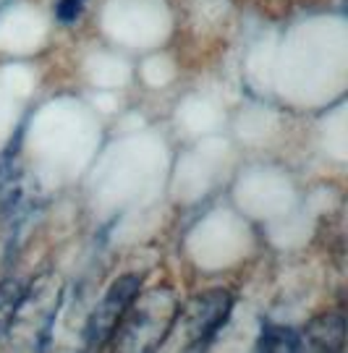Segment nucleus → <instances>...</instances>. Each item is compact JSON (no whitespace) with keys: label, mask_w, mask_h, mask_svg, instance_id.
Segmentation results:
<instances>
[{"label":"nucleus","mask_w":348,"mask_h":353,"mask_svg":"<svg viewBox=\"0 0 348 353\" xmlns=\"http://www.w3.org/2000/svg\"><path fill=\"white\" fill-rule=\"evenodd\" d=\"M175 312H178V301L173 290L155 288L142 296L137 293L110 341L121 351H155L168 338Z\"/></svg>","instance_id":"f257e3e1"},{"label":"nucleus","mask_w":348,"mask_h":353,"mask_svg":"<svg viewBox=\"0 0 348 353\" xmlns=\"http://www.w3.org/2000/svg\"><path fill=\"white\" fill-rule=\"evenodd\" d=\"M231 309H233V296L228 290L215 288L197 293L184 306H178L168 338H173L175 348H184V351L207 348L212 338L228 322Z\"/></svg>","instance_id":"f03ea898"},{"label":"nucleus","mask_w":348,"mask_h":353,"mask_svg":"<svg viewBox=\"0 0 348 353\" xmlns=\"http://www.w3.org/2000/svg\"><path fill=\"white\" fill-rule=\"evenodd\" d=\"M139 290H142V275H134V272L118 278L110 288L105 290L102 301L95 306V312H92L87 322L89 348H99V345H105V343L110 341L115 327H118V322H121V316L126 314L128 303L134 301V296H137Z\"/></svg>","instance_id":"7ed1b4c3"},{"label":"nucleus","mask_w":348,"mask_h":353,"mask_svg":"<svg viewBox=\"0 0 348 353\" xmlns=\"http://www.w3.org/2000/svg\"><path fill=\"white\" fill-rule=\"evenodd\" d=\"M343 341H346V316L340 312L317 316L301 332V348H311V351H340Z\"/></svg>","instance_id":"20e7f679"},{"label":"nucleus","mask_w":348,"mask_h":353,"mask_svg":"<svg viewBox=\"0 0 348 353\" xmlns=\"http://www.w3.org/2000/svg\"><path fill=\"white\" fill-rule=\"evenodd\" d=\"M21 299H24V285L19 280H3L0 283V338L8 335Z\"/></svg>","instance_id":"39448f33"},{"label":"nucleus","mask_w":348,"mask_h":353,"mask_svg":"<svg viewBox=\"0 0 348 353\" xmlns=\"http://www.w3.org/2000/svg\"><path fill=\"white\" fill-rule=\"evenodd\" d=\"M301 348V335L291 327H278L267 325L262 330L260 351H298Z\"/></svg>","instance_id":"423d86ee"},{"label":"nucleus","mask_w":348,"mask_h":353,"mask_svg":"<svg viewBox=\"0 0 348 353\" xmlns=\"http://www.w3.org/2000/svg\"><path fill=\"white\" fill-rule=\"evenodd\" d=\"M84 6H87V0H61L58 3V8H55V16H58V21L61 24H74L76 19L81 16L84 11Z\"/></svg>","instance_id":"0eeeda50"}]
</instances>
